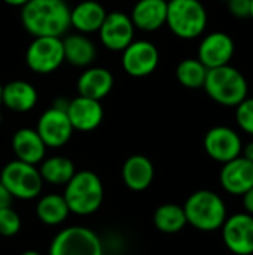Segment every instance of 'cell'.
Listing matches in <instances>:
<instances>
[{"instance_id":"1","label":"cell","mask_w":253,"mask_h":255,"mask_svg":"<svg viewBox=\"0 0 253 255\" xmlns=\"http://www.w3.org/2000/svg\"><path fill=\"white\" fill-rule=\"evenodd\" d=\"M19 18L31 37H61L70 28L66 0H28L21 7Z\"/></svg>"},{"instance_id":"2","label":"cell","mask_w":253,"mask_h":255,"mask_svg":"<svg viewBox=\"0 0 253 255\" xmlns=\"http://www.w3.org/2000/svg\"><path fill=\"white\" fill-rule=\"evenodd\" d=\"M203 88L215 103L227 108L239 106L249 93L246 76L231 64L207 70Z\"/></svg>"},{"instance_id":"3","label":"cell","mask_w":253,"mask_h":255,"mask_svg":"<svg viewBox=\"0 0 253 255\" xmlns=\"http://www.w3.org/2000/svg\"><path fill=\"white\" fill-rule=\"evenodd\" d=\"M186 223L200 232H216L228 217L224 199L210 190L192 193L183 205Z\"/></svg>"},{"instance_id":"4","label":"cell","mask_w":253,"mask_h":255,"mask_svg":"<svg viewBox=\"0 0 253 255\" xmlns=\"http://www.w3.org/2000/svg\"><path fill=\"white\" fill-rule=\"evenodd\" d=\"M63 197L70 214L91 215L98 211L103 203L104 188L101 179L91 170H81L64 185Z\"/></svg>"},{"instance_id":"5","label":"cell","mask_w":253,"mask_h":255,"mask_svg":"<svg viewBox=\"0 0 253 255\" xmlns=\"http://www.w3.org/2000/svg\"><path fill=\"white\" fill-rule=\"evenodd\" d=\"M207 10L200 0H169L166 25L183 40L200 37L207 27Z\"/></svg>"},{"instance_id":"6","label":"cell","mask_w":253,"mask_h":255,"mask_svg":"<svg viewBox=\"0 0 253 255\" xmlns=\"http://www.w3.org/2000/svg\"><path fill=\"white\" fill-rule=\"evenodd\" d=\"M0 182L7 188L13 199L33 200L40 196L43 179L36 166L13 160L7 163L0 173Z\"/></svg>"},{"instance_id":"7","label":"cell","mask_w":253,"mask_h":255,"mask_svg":"<svg viewBox=\"0 0 253 255\" xmlns=\"http://www.w3.org/2000/svg\"><path fill=\"white\" fill-rule=\"evenodd\" d=\"M49 255H103V244L91 229L72 226L52 239Z\"/></svg>"},{"instance_id":"8","label":"cell","mask_w":253,"mask_h":255,"mask_svg":"<svg viewBox=\"0 0 253 255\" xmlns=\"http://www.w3.org/2000/svg\"><path fill=\"white\" fill-rule=\"evenodd\" d=\"M64 63L61 37H33L25 49V64L37 75H49Z\"/></svg>"},{"instance_id":"9","label":"cell","mask_w":253,"mask_h":255,"mask_svg":"<svg viewBox=\"0 0 253 255\" xmlns=\"http://www.w3.org/2000/svg\"><path fill=\"white\" fill-rule=\"evenodd\" d=\"M122 69L133 78H145L152 75L160 64V51L151 40H133L121 57Z\"/></svg>"},{"instance_id":"10","label":"cell","mask_w":253,"mask_h":255,"mask_svg":"<svg viewBox=\"0 0 253 255\" xmlns=\"http://www.w3.org/2000/svg\"><path fill=\"white\" fill-rule=\"evenodd\" d=\"M203 145L206 154L213 161L225 164L242 155L243 140L233 127L215 126L206 133Z\"/></svg>"},{"instance_id":"11","label":"cell","mask_w":253,"mask_h":255,"mask_svg":"<svg viewBox=\"0 0 253 255\" xmlns=\"http://www.w3.org/2000/svg\"><path fill=\"white\" fill-rule=\"evenodd\" d=\"M101 45L113 52H122L136 36V27L130 15L113 10L107 12L100 30L97 31Z\"/></svg>"},{"instance_id":"12","label":"cell","mask_w":253,"mask_h":255,"mask_svg":"<svg viewBox=\"0 0 253 255\" xmlns=\"http://www.w3.org/2000/svg\"><path fill=\"white\" fill-rule=\"evenodd\" d=\"M222 241L234 255H253V217L237 212L227 217L221 227Z\"/></svg>"},{"instance_id":"13","label":"cell","mask_w":253,"mask_h":255,"mask_svg":"<svg viewBox=\"0 0 253 255\" xmlns=\"http://www.w3.org/2000/svg\"><path fill=\"white\" fill-rule=\"evenodd\" d=\"M36 131L42 137L46 148H60L70 140L73 127L64 108L51 106L39 117Z\"/></svg>"},{"instance_id":"14","label":"cell","mask_w":253,"mask_h":255,"mask_svg":"<svg viewBox=\"0 0 253 255\" xmlns=\"http://www.w3.org/2000/svg\"><path fill=\"white\" fill-rule=\"evenodd\" d=\"M234 54V39L225 31H212L201 39L197 51V58L210 70L230 64Z\"/></svg>"},{"instance_id":"15","label":"cell","mask_w":253,"mask_h":255,"mask_svg":"<svg viewBox=\"0 0 253 255\" xmlns=\"http://www.w3.org/2000/svg\"><path fill=\"white\" fill-rule=\"evenodd\" d=\"M219 182L225 193L239 197L245 196L253 187V163L240 155L222 164Z\"/></svg>"},{"instance_id":"16","label":"cell","mask_w":253,"mask_h":255,"mask_svg":"<svg viewBox=\"0 0 253 255\" xmlns=\"http://www.w3.org/2000/svg\"><path fill=\"white\" fill-rule=\"evenodd\" d=\"M66 114L73 130L78 131H92L103 121V106L98 100L78 96L69 100Z\"/></svg>"},{"instance_id":"17","label":"cell","mask_w":253,"mask_h":255,"mask_svg":"<svg viewBox=\"0 0 253 255\" xmlns=\"http://www.w3.org/2000/svg\"><path fill=\"white\" fill-rule=\"evenodd\" d=\"M169 0H137L130 18L140 31H157L166 25Z\"/></svg>"},{"instance_id":"18","label":"cell","mask_w":253,"mask_h":255,"mask_svg":"<svg viewBox=\"0 0 253 255\" xmlns=\"http://www.w3.org/2000/svg\"><path fill=\"white\" fill-rule=\"evenodd\" d=\"M12 151L16 160L31 166H37L43 161L46 155V145L43 143L36 128L24 127L15 131L12 137Z\"/></svg>"},{"instance_id":"19","label":"cell","mask_w":253,"mask_h":255,"mask_svg":"<svg viewBox=\"0 0 253 255\" xmlns=\"http://www.w3.org/2000/svg\"><path fill=\"white\" fill-rule=\"evenodd\" d=\"M115 84L113 75L106 67H86L78 78V94L92 100H101L112 91Z\"/></svg>"},{"instance_id":"20","label":"cell","mask_w":253,"mask_h":255,"mask_svg":"<svg viewBox=\"0 0 253 255\" xmlns=\"http://www.w3.org/2000/svg\"><path fill=\"white\" fill-rule=\"evenodd\" d=\"M107 12L97 0H82L70 9V27L81 34L97 33Z\"/></svg>"},{"instance_id":"21","label":"cell","mask_w":253,"mask_h":255,"mask_svg":"<svg viewBox=\"0 0 253 255\" xmlns=\"http://www.w3.org/2000/svg\"><path fill=\"white\" fill-rule=\"evenodd\" d=\"M154 164L146 155H131L125 160L122 166L124 184L133 191H145L146 188H149L154 181Z\"/></svg>"},{"instance_id":"22","label":"cell","mask_w":253,"mask_h":255,"mask_svg":"<svg viewBox=\"0 0 253 255\" xmlns=\"http://www.w3.org/2000/svg\"><path fill=\"white\" fill-rule=\"evenodd\" d=\"M63 51H64V63L70 66L86 69L92 64L97 57V49L94 42L81 33L69 34L63 39Z\"/></svg>"},{"instance_id":"23","label":"cell","mask_w":253,"mask_h":255,"mask_svg":"<svg viewBox=\"0 0 253 255\" xmlns=\"http://www.w3.org/2000/svg\"><path fill=\"white\" fill-rule=\"evenodd\" d=\"M37 90L27 81L15 79L3 85V106L9 111L24 114L31 111L37 103Z\"/></svg>"},{"instance_id":"24","label":"cell","mask_w":253,"mask_h":255,"mask_svg":"<svg viewBox=\"0 0 253 255\" xmlns=\"http://www.w3.org/2000/svg\"><path fill=\"white\" fill-rule=\"evenodd\" d=\"M39 173L43 182L52 185H66L76 173V169L70 158L63 155H54L43 158L39 167Z\"/></svg>"},{"instance_id":"25","label":"cell","mask_w":253,"mask_h":255,"mask_svg":"<svg viewBox=\"0 0 253 255\" xmlns=\"http://www.w3.org/2000/svg\"><path fill=\"white\" fill-rule=\"evenodd\" d=\"M70 211L63 194H46L42 196L36 206L37 218L46 226H58L66 221Z\"/></svg>"},{"instance_id":"26","label":"cell","mask_w":253,"mask_h":255,"mask_svg":"<svg viewBox=\"0 0 253 255\" xmlns=\"http://www.w3.org/2000/svg\"><path fill=\"white\" fill-rule=\"evenodd\" d=\"M154 224L155 227L166 235H176L185 229L186 217L183 206L176 203H164L157 208L154 212Z\"/></svg>"},{"instance_id":"27","label":"cell","mask_w":253,"mask_h":255,"mask_svg":"<svg viewBox=\"0 0 253 255\" xmlns=\"http://www.w3.org/2000/svg\"><path fill=\"white\" fill-rule=\"evenodd\" d=\"M207 70L209 69L198 58H185L176 67V79L185 88H203Z\"/></svg>"},{"instance_id":"28","label":"cell","mask_w":253,"mask_h":255,"mask_svg":"<svg viewBox=\"0 0 253 255\" xmlns=\"http://www.w3.org/2000/svg\"><path fill=\"white\" fill-rule=\"evenodd\" d=\"M236 123L246 134L253 136V97H246L236 106Z\"/></svg>"},{"instance_id":"29","label":"cell","mask_w":253,"mask_h":255,"mask_svg":"<svg viewBox=\"0 0 253 255\" xmlns=\"http://www.w3.org/2000/svg\"><path fill=\"white\" fill-rule=\"evenodd\" d=\"M21 230V218L10 208L0 209V236L12 238Z\"/></svg>"},{"instance_id":"30","label":"cell","mask_w":253,"mask_h":255,"mask_svg":"<svg viewBox=\"0 0 253 255\" xmlns=\"http://www.w3.org/2000/svg\"><path fill=\"white\" fill-rule=\"evenodd\" d=\"M228 10L236 18H249L251 15V0H230Z\"/></svg>"},{"instance_id":"31","label":"cell","mask_w":253,"mask_h":255,"mask_svg":"<svg viewBox=\"0 0 253 255\" xmlns=\"http://www.w3.org/2000/svg\"><path fill=\"white\" fill-rule=\"evenodd\" d=\"M12 194L7 191V188L0 182V209H4V208H10L12 206Z\"/></svg>"},{"instance_id":"32","label":"cell","mask_w":253,"mask_h":255,"mask_svg":"<svg viewBox=\"0 0 253 255\" xmlns=\"http://www.w3.org/2000/svg\"><path fill=\"white\" fill-rule=\"evenodd\" d=\"M242 205L245 208V212L253 217V187L245 196H242Z\"/></svg>"},{"instance_id":"33","label":"cell","mask_w":253,"mask_h":255,"mask_svg":"<svg viewBox=\"0 0 253 255\" xmlns=\"http://www.w3.org/2000/svg\"><path fill=\"white\" fill-rule=\"evenodd\" d=\"M242 157H245L246 160H249V161L253 163V140L248 142L246 145H243V148H242Z\"/></svg>"},{"instance_id":"34","label":"cell","mask_w":253,"mask_h":255,"mask_svg":"<svg viewBox=\"0 0 253 255\" xmlns=\"http://www.w3.org/2000/svg\"><path fill=\"white\" fill-rule=\"evenodd\" d=\"M1 1H4L6 4L13 6V7H22L28 0H1Z\"/></svg>"},{"instance_id":"35","label":"cell","mask_w":253,"mask_h":255,"mask_svg":"<svg viewBox=\"0 0 253 255\" xmlns=\"http://www.w3.org/2000/svg\"><path fill=\"white\" fill-rule=\"evenodd\" d=\"M19 255H40L37 251H33V250H28V251H24V253H21Z\"/></svg>"},{"instance_id":"36","label":"cell","mask_w":253,"mask_h":255,"mask_svg":"<svg viewBox=\"0 0 253 255\" xmlns=\"http://www.w3.org/2000/svg\"><path fill=\"white\" fill-rule=\"evenodd\" d=\"M3 105V85L0 82V106Z\"/></svg>"},{"instance_id":"37","label":"cell","mask_w":253,"mask_h":255,"mask_svg":"<svg viewBox=\"0 0 253 255\" xmlns=\"http://www.w3.org/2000/svg\"><path fill=\"white\" fill-rule=\"evenodd\" d=\"M249 18L253 19V0H251V15H249Z\"/></svg>"},{"instance_id":"38","label":"cell","mask_w":253,"mask_h":255,"mask_svg":"<svg viewBox=\"0 0 253 255\" xmlns=\"http://www.w3.org/2000/svg\"><path fill=\"white\" fill-rule=\"evenodd\" d=\"M221 1H225V3H228V1H230V0H221Z\"/></svg>"},{"instance_id":"39","label":"cell","mask_w":253,"mask_h":255,"mask_svg":"<svg viewBox=\"0 0 253 255\" xmlns=\"http://www.w3.org/2000/svg\"><path fill=\"white\" fill-rule=\"evenodd\" d=\"M0 123H1V115H0Z\"/></svg>"}]
</instances>
